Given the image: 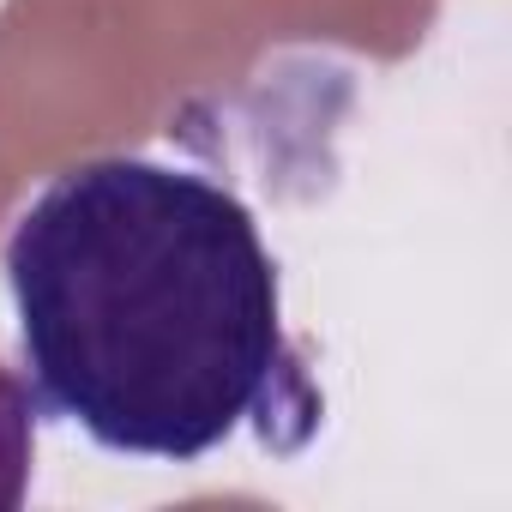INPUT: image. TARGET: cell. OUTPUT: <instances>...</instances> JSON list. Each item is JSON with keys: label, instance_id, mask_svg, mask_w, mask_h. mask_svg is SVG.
Returning <instances> with one entry per match:
<instances>
[{"label": "cell", "instance_id": "obj_1", "mask_svg": "<svg viewBox=\"0 0 512 512\" xmlns=\"http://www.w3.org/2000/svg\"><path fill=\"white\" fill-rule=\"evenodd\" d=\"M0 260L37 410L103 452L199 464L241 428L272 452L320 434L326 398L235 187L157 157H91L19 211Z\"/></svg>", "mask_w": 512, "mask_h": 512}, {"label": "cell", "instance_id": "obj_2", "mask_svg": "<svg viewBox=\"0 0 512 512\" xmlns=\"http://www.w3.org/2000/svg\"><path fill=\"white\" fill-rule=\"evenodd\" d=\"M37 392L25 374L0 362V512L25 506L31 470H37Z\"/></svg>", "mask_w": 512, "mask_h": 512}]
</instances>
